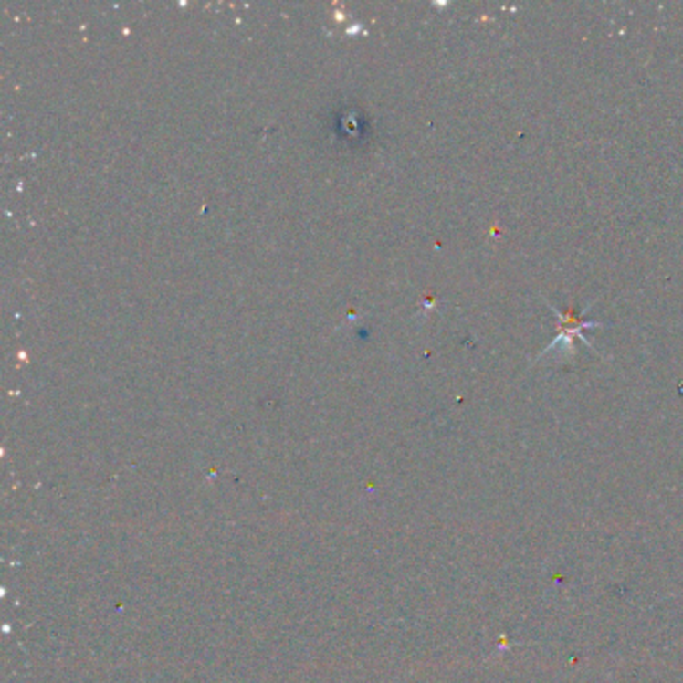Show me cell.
<instances>
[{
	"label": "cell",
	"instance_id": "6da1fadb",
	"mask_svg": "<svg viewBox=\"0 0 683 683\" xmlns=\"http://www.w3.org/2000/svg\"><path fill=\"white\" fill-rule=\"evenodd\" d=\"M547 307H550L553 310V313L559 317V331H557V335L553 337L552 343L545 347L541 357L550 353L552 349H555L559 345H563L565 351H572V353H573V341L575 339L583 341V343L587 347H592V345L587 343V339L583 337L585 329H597V327H602V323H595V320H585L583 310H582V313H577V310L569 309L567 313H562V310L555 309L553 305H547Z\"/></svg>",
	"mask_w": 683,
	"mask_h": 683
}]
</instances>
